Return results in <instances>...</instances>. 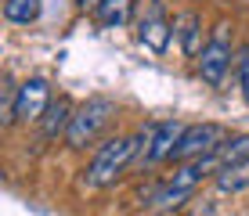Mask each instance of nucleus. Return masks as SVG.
I'll return each mask as SVG.
<instances>
[{
  "instance_id": "9d476101",
  "label": "nucleus",
  "mask_w": 249,
  "mask_h": 216,
  "mask_svg": "<svg viewBox=\"0 0 249 216\" xmlns=\"http://www.w3.org/2000/svg\"><path fill=\"white\" fill-rule=\"evenodd\" d=\"M174 36L181 40V50L188 58H195L202 50V18L195 11H181L174 18Z\"/></svg>"
},
{
  "instance_id": "9b49d317",
  "label": "nucleus",
  "mask_w": 249,
  "mask_h": 216,
  "mask_svg": "<svg viewBox=\"0 0 249 216\" xmlns=\"http://www.w3.org/2000/svg\"><path fill=\"white\" fill-rule=\"evenodd\" d=\"M134 7H137V0H101L94 15H98V22L105 29H123L126 22H134Z\"/></svg>"
},
{
  "instance_id": "4468645a",
  "label": "nucleus",
  "mask_w": 249,
  "mask_h": 216,
  "mask_svg": "<svg viewBox=\"0 0 249 216\" xmlns=\"http://www.w3.org/2000/svg\"><path fill=\"white\" fill-rule=\"evenodd\" d=\"M235 72H238V90H242L246 105H249V43H242L235 54Z\"/></svg>"
},
{
  "instance_id": "f257e3e1",
  "label": "nucleus",
  "mask_w": 249,
  "mask_h": 216,
  "mask_svg": "<svg viewBox=\"0 0 249 216\" xmlns=\"http://www.w3.org/2000/svg\"><path fill=\"white\" fill-rule=\"evenodd\" d=\"M134 155H137V141L134 137H112V141L98 144L90 166L83 169V187H94V191H98V187L116 184V180L130 169Z\"/></svg>"
},
{
  "instance_id": "1a4fd4ad",
  "label": "nucleus",
  "mask_w": 249,
  "mask_h": 216,
  "mask_svg": "<svg viewBox=\"0 0 249 216\" xmlns=\"http://www.w3.org/2000/svg\"><path fill=\"white\" fill-rule=\"evenodd\" d=\"M72 101L69 98H58V101H51L47 112L40 116V133L47 137V141H58V137H65V130L69 123H72Z\"/></svg>"
},
{
  "instance_id": "f03ea898",
  "label": "nucleus",
  "mask_w": 249,
  "mask_h": 216,
  "mask_svg": "<svg viewBox=\"0 0 249 216\" xmlns=\"http://www.w3.org/2000/svg\"><path fill=\"white\" fill-rule=\"evenodd\" d=\"M112 112H116V105L108 98H87L80 108L72 112V123H69V130H65V144L76 148V151L90 148V144L101 137V130L112 123Z\"/></svg>"
},
{
  "instance_id": "6e6552de",
  "label": "nucleus",
  "mask_w": 249,
  "mask_h": 216,
  "mask_svg": "<svg viewBox=\"0 0 249 216\" xmlns=\"http://www.w3.org/2000/svg\"><path fill=\"white\" fill-rule=\"evenodd\" d=\"M181 133H184V123L181 119H162L159 130H156V141H152V151H148V166H156V162H166V159H174V148H177V141H181Z\"/></svg>"
},
{
  "instance_id": "2eb2a0df",
  "label": "nucleus",
  "mask_w": 249,
  "mask_h": 216,
  "mask_svg": "<svg viewBox=\"0 0 249 216\" xmlns=\"http://www.w3.org/2000/svg\"><path fill=\"white\" fill-rule=\"evenodd\" d=\"M76 4H80L83 11H98V4H101V0H76Z\"/></svg>"
},
{
  "instance_id": "0eeeda50",
  "label": "nucleus",
  "mask_w": 249,
  "mask_h": 216,
  "mask_svg": "<svg viewBox=\"0 0 249 216\" xmlns=\"http://www.w3.org/2000/svg\"><path fill=\"white\" fill-rule=\"evenodd\" d=\"M213 184H217L220 195H242V191H249V155L224 162V166L213 173Z\"/></svg>"
},
{
  "instance_id": "ddd939ff",
  "label": "nucleus",
  "mask_w": 249,
  "mask_h": 216,
  "mask_svg": "<svg viewBox=\"0 0 249 216\" xmlns=\"http://www.w3.org/2000/svg\"><path fill=\"white\" fill-rule=\"evenodd\" d=\"M242 155H249V133H235V137H224L217 148V162L224 166V162L231 159H242Z\"/></svg>"
},
{
  "instance_id": "423d86ee",
  "label": "nucleus",
  "mask_w": 249,
  "mask_h": 216,
  "mask_svg": "<svg viewBox=\"0 0 249 216\" xmlns=\"http://www.w3.org/2000/svg\"><path fill=\"white\" fill-rule=\"evenodd\" d=\"M224 137H228V130L220 126V123H192V126H184L181 141H177V148H174V162L199 159V155L217 151Z\"/></svg>"
},
{
  "instance_id": "7ed1b4c3",
  "label": "nucleus",
  "mask_w": 249,
  "mask_h": 216,
  "mask_svg": "<svg viewBox=\"0 0 249 216\" xmlns=\"http://www.w3.org/2000/svg\"><path fill=\"white\" fill-rule=\"evenodd\" d=\"M134 36L152 50V54H162L170 47V36H174V22H170L162 0H137L134 7Z\"/></svg>"
},
{
  "instance_id": "20e7f679",
  "label": "nucleus",
  "mask_w": 249,
  "mask_h": 216,
  "mask_svg": "<svg viewBox=\"0 0 249 216\" xmlns=\"http://www.w3.org/2000/svg\"><path fill=\"white\" fill-rule=\"evenodd\" d=\"M224 29L228 25H217V33H213V36L202 43V50L195 54V68H199L202 83H210V86L224 83L228 68H231V62H235V54H238V50H231V40H228Z\"/></svg>"
},
{
  "instance_id": "39448f33",
  "label": "nucleus",
  "mask_w": 249,
  "mask_h": 216,
  "mask_svg": "<svg viewBox=\"0 0 249 216\" xmlns=\"http://www.w3.org/2000/svg\"><path fill=\"white\" fill-rule=\"evenodd\" d=\"M51 105V83L44 76H29L22 86H15L11 98V119L15 123H40V116Z\"/></svg>"
},
{
  "instance_id": "f8f14e48",
  "label": "nucleus",
  "mask_w": 249,
  "mask_h": 216,
  "mask_svg": "<svg viewBox=\"0 0 249 216\" xmlns=\"http://www.w3.org/2000/svg\"><path fill=\"white\" fill-rule=\"evenodd\" d=\"M4 18L15 25H29L40 18V0H4Z\"/></svg>"
}]
</instances>
